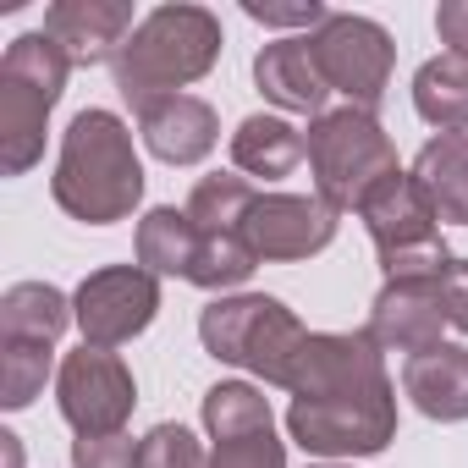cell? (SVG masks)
<instances>
[{"label": "cell", "mask_w": 468, "mask_h": 468, "mask_svg": "<svg viewBox=\"0 0 468 468\" xmlns=\"http://www.w3.org/2000/svg\"><path fill=\"white\" fill-rule=\"evenodd\" d=\"M287 391V430L314 457H375L397 435V391L369 331H309Z\"/></svg>", "instance_id": "obj_1"}, {"label": "cell", "mask_w": 468, "mask_h": 468, "mask_svg": "<svg viewBox=\"0 0 468 468\" xmlns=\"http://www.w3.org/2000/svg\"><path fill=\"white\" fill-rule=\"evenodd\" d=\"M50 193L83 226L127 220L138 209V198H144V165H138L127 122L111 116V111H78L67 138H61Z\"/></svg>", "instance_id": "obj_2"}, {"label": "cell", "mask_w": 468, "mask_h": 468, "mask_svg": "<svg viewBox=\"0 0 468 468\" xmlns=\"http://www.w3.org/2000/svg\"><path fill=\"white\" fill-rule=\"evenodd\" d=\"M220 17L204 12V6H154L133 39L122 45V56L111 61L116 67V89L122 100L138 111L149 100H165V94H182L187 83H198L215 61H220Z\"/></svg>", "instance_id": "obj_3"}, {"label": "cell", "mask_w": 468, "mask_h": 468, "mask_svg": "<svg viewBox=\"0 0 468 468\" xmlns=\"http://www.w3.org/2000/svg\"><path fill=\"white\" fill-rule=\"evenodd\" d=\"M67 50L39 28L6 45L0 56V171L23 176L45 154V122L67 89Z\"/></svg>", "instance_id": "obj_4"}, {"label": "cell", "mask_w": 468, "mask_h": 468, "mask_svg": "<svg viewBox=\"0 0 468 468\" xmlns=\"http://www.w3.org/2000/svg\"><path fill=\"white\" fill-rule=\"evenodd\" d=\"M198 342L220 364H238V369L260 375L265 386H287L309 331L298 325V314L282 298L243 292V298H215L198 314Z\"/></svg>", "instance_id": "obj_5"}, {"label": "cell", "mask_w": 468, "mask_h": 468, "mask_svg": "<svg viewBox=\"0 0 468 468\" xmlns=\"http://www.w3.org/2000/svg\"><path fill=\"white\" fill-rule=\"evenodd\" d=\"M309 165H314L320 198L336 215L342 209H364V198L386 176L402 171L391 133L380 127L375 111H358V105H342V111L314 116V127H309Z\"/></svg>", "instance_id": "obj_6"}, {"label": "cell", "mask_w": 468, "mask_h": 468, "mask_svg": "<svg viewBox=\"0 0 468 468\" xmlns=\"http://www.w3.org/2000/svg\"><path fill=\"white\" fill-rule=\"evenodd\" d=\"M309 50L325 72V83L336 94H347V105L358 111H375L386 100V83H391V34L369 17H353V12H331L314 34H309Z\"/></svg>", "instance_id": "obj_7"}, {"label": "cell", "mask_w": 468, "mask_h": 468, "mask_svg": "<svg viewBox=\"0 0 468 468\" xmlns=\"http://www.w3.org/2000/svg\"><path fill=\"white\" fill-rule=\"evenodd\" d=\"M154 309H160V282L144 265H105V271L83 276V287L72 298L83 347H105V353L133 342L138 331H149Z\"/></svg>", "instance_id": "obj_8"}, {"label": "cell", "mask_w": 468, "mask_h": 468, "mask_svg": "<svg viewBox=\"0 0 468 468\" xmlns=\"http://www.w3.org/2000/svg\"><path fill=\"white\" fill-rule=\"evenodd\" d=\"M56 402H61V419L78 435H116L133 419L138 386H133V369L116 353L78 347V353H67V364L56 375Z\"/></svg>", "instance_id": "obj_9"}, {"label": "cell", "mask_w": 468, "mask_h": 468, "mask_svg": "<svg viewBox=\"0 0 468 468\" xmlns=\"http://www.w3.org/2000/svg\"><path fill=\"white\" fill-rule=\"evenodd\" d=\"M243 238L260 260H309L320 249H331L336 238V209L314 193H254L249 215H243Z\"/></svg>", "instance_id": "obj_10"}, {"label": "cell", "mask_w": 468, "mask_h": 468, "mask_svg": "<svg viewBox=\"0 0 468 468\" xmlns=\"http://www.w3.org/2000/svg\"><path fill=\"white\" fill-rule=\"evenodd\" d=\"M364 226H369V238H375V254H380V271L408 260V254H424L441 243V215L435 204L424 198V187L413 182V171H397L386 176L369 198H364Z\"/></svg>", "instance_id": "obj_11"}, {"label": "cell", "mask_w": 468, "mask_h": 468, "mask_svg": "<svg viewBox=\"0 0 468 468\" xmlns=\"http://www.w3.org/2000/svg\"><path fill=\"white\" fill-rule=\"evenodd\" d=\"M133 0H56L45 12V34L67 50L72 67H100L116 61L122 45L133 39Z\"/></svg>", "instance_id": "obj_12"}, {"label": "cell", "mask_w": 468, "mask_h": 468, "mask_svg": "<svg viewBox=\"0 0 468 468\" xmlns=\"http://www.w3.org/2000/svg\"><path fill=\"white\" fill-rule=\"evenodd\" d=\"M441 325H446V314H441V298H435L430 282H386L364 331L380 353L419 358V353L441 347Z\"/></svg>", "instance_id": "obj_13"}, {"label": "cell", "mask_w": 468, "mask_h": 468, "mask_svg": "<svg viewBox=\"0 0 468 468\" xmlns=\"http://www.w3.org/2000/svg\"><path fill=\"white\" fill-rule=\"evenodd\" d=\"M138 133H144L154 160L198 165L215 149V138H220V116H215V105H204L193 94H165V100L138 105Z\"/></svg>", "instance_id": "obj_14"}, {"label": "cell", "mask_w": 468, "mask_h": 468, "mask_svg": "<svg viewBox=\"0 0 468 468\" xmlns=\"http://www.w3.org/2000/svg\"><path fill=\"white\" fill-rule=\"evenodd\" d=\"M254 83H260V94H265L271 105H282V111L325 116L331 83H325V72H320V61H314V50H309V34H303V39H276V45H265V50L254 56Z\"/></svg>", "instance_id": "obj_15"}, {"label": "cell", "mask_w": 468, "mask_h": 468, "mask_svg": "<svg viewBox=\"0 0 468 468\" xmlns=\"http://www.w3.org/2000/svg\"><path fill=\"white\" fill-rule=\"evenodd\" d=\"M402 391L413 397V408L424 419H441V424L468 419V347L441 342V347L408 358L402 364Z\"/></svg>", "instance_id": "obj_16"}, {"label": "cell", "mask_w": 468, "mask_h": 468, "mask_svg": "<svg viewBox=\"0 0 468 468\" xmlns=\"http://www.w3.org/2000/svg\"><path fill=\"white\" fill-rule=\"evenodd\" d=\"M413 182L424 187V198L435 204L441 220L468 226V133L430 138L413 160Z\"/></svg>", "instance_id": "obj_17"}, {"label": "cell", "mask_w": 468, "mask_h": 468, "mask_svg": "<svg viewBox=\"0 0 468 468\" xmlns=\"http://www.w3.org/2000/svg\"><path fill=\"white\" fill-rule=\"evenodd\" d=\"M303 154H309V138L282 116H249L231 133V165L249 171V176H265V182L292 176Z\"/></svg>", "instance_id": "obj_18"}, {"label": "cell", "mask_w": 468, "mask_h": 468, "mask_svg": "<svg viewBox=\"0 0 468 468\" xmlns=\"http://www.w3.org/2000/svg\"><path fill=\"white\" fill-rule=\"evenodd\" d=\"M198 243H204V231L193 226L187 209L160 204V209H149L138 220V265L149 276H182L187 282L193 276V260H198Z\"/></svg>", "instance_id": "obj_19"}, {"label": "cell", "mask_w": 468, "mask_h": 468, "mask_svg": "<svg viewBox=\"0 0 468 468\" xmlns=\"http://www.w3.org/2000/svg\"><path fill=\"white\" fill-rule=\"evenodd\" d=\"M72 303L67 292H56L50 282H17L6 298H0V336L12 342H61V331L72 325Z\"/></svg>", "instance_id": "obj_20"}, {"label": "cell", "mask_w": 468, "mask_h": 468, "mask_svg": "<svg viewBox=\"0 0 468 468\" xmlns=\"http://www.w3.org/2000/svg\"><path fill=\"white\" fill-rule=\"evenodd\" d=\"M413 111L441 133H468V61L435 56L413 78Z\"/></svg>", "instance_id": "obj_21"}, {"label": "cell", "mask_w": 468, "mask_h": 468, "mask_svg": "<svg viewBox=\"0 0 468 468\" xmlns=\"http://www.w3.org/2000/svg\"><path fill=\"white\" fill-rule=\"evenodd\" d=\"M204 430L209 441H231V435H260L276 430L265 391H254L249 380H220L204 391Z\"/></svg>", "instance_id": "obj_22"}, {"label": "cell", "mask_w": 468, "mask_h": 468, "mask_svg": "<svg viewBox=\"0 0 468 468\" xmlns=\"http://www.w3.org/2000/svg\"><path fill=\"white\" fill-rule=\"evenodd\" d=\"M254 265H260V254L249 249V238L243 231H204V243H198V260H193V287H209V292H220V287H243L249 276H254Z\"/></svg>", "instance_id": "obj_23"}, {"label": "cell", "mask_w": 468, "mask_h": 468, "mask_svg": "<svg viewBox=\"0 0 468 468\" xmlns=\"http://www.w3.org/2000/svg\"><path fill=\"white\" fill-rule=\"evenodd\" d=\"M249 204H254V187H249V176L215 171V176H204V182L193 187V198H187V215H193V226H198V231H243V215H249Z\"/></svg>", "instance_id": "obj_24"}, {"label": "cell", "mask_w": 468, "mask_h": 468, "mask_svg": "<svg viewBox=\"0 0 468 468\" xmlns=\"http://www.w3.org/2000/svg\"><path fill=\"white\" fill-rule=\"evenodd\" d=\"M50 342H12L0 336V408H28L39 391H45V375H50Z\"/></svg>", "instance_id": "obj_25"}, {"label": "cell", "mask_w": 468, "mask_h": 468, "mask_svg": "<svg viewBox=\"0 0 468 468\" xmlns=\"http://www.w3.org/2000/svg\"><path fill=\"white\" fill-rule=\"evenodd\" d=\"M138 468H209V463H204V446L193 441V430H182V424H154V430L138 441Z\"/></svg>", "instance_id": "obj_26"}, {"label": "cell", "mask_w": 468, "mask_h": 468, "mask_svg": "<svg viewBox=\"0 0 468 468\" xmlns=\"http://www.w3.org/2000/svg\"><path fill=\"white\" fill-rule=\"evenodd\" d=\"M209 468H287V446L276 441V430L231 435V441H215Z\"/></svg>", "instance_id": "obj_27"}, {"label": "cell", "mask_w": 468, "mask_h": 468, "mask_svg": "<svg viewBox=\"0 0 468 468\" xmlns=\"http://www.w3.org/2000/svg\"><path fill=\"white\" fill-rule=\"evenodd\" d=\"M72 468H138V441L127 430H116V435H78L72 441Z\"/></svg>", "instance_id": "obj_28"}, {"label": "cell", "mask_w": 468, "mask_h": 468, "mask_svg": "<svg viewBox=\"0 0 468 468\" xmlns=\"http://www.w3.org/2000/svg\"><path fill=\"white\" fill-rule=\"evenodd\" d=\"M243 12L265 28H320L331 17L320 0H303V6H260V0H243Z\"/></svg>", "instance_id": "obj_29"}, {"label": "cell", "mask_w": 468, "mask_h": 468, "mask_svg": "<svg viewBox=\"0 0 468 468\" xmlns=\"http://www.w3.org/2000/svg\"><path fill=\"white\" fill-rule=\"evenodd\" d=\"M435 34H441L446 56L468 61V0H446V6H435Z\"/></svg>", "instance_id": "obj_30"}, {"label": "cell", "mask_w": 468, "mask_h": 468, "mask_svg": "<svg viewBox=\"0 0 468 468\" xmlns=\"http://www.w3.org/2000/svg\"><path fill=\"white\" fill-rule=\"evenodd\" d=\"M0 457H6V468H23V446L12 430H0Z\"/></svg>", "instance_id": "obj_31"}, {"label": "cell", "mask_w": 468, "mask_h": 468, "mask_svg": "<svg viewBox=\"0 0 468 468\" xmlns=\"http://www.w3.org/2000/svg\"><path fill=\"white\" fill-rule=\"evenodd\" d=\"M320 468H336V463H320Z\"/></svg>", "instance_id": "obj_32"}]
</instances>
